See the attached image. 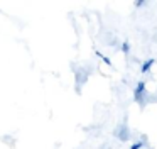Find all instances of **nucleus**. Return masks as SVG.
<instances>
[{"instance_id":"2","label":"nucleus","mask_w":157,"mask_h":149,"mask_svg":"<svg viewBox=\"0 0 157 149\" xmlns=\"http://www.w3.org/2000/svg\"><path fill=\"white\" fill-rule=\"evenodd\" d=\"M113 135L118 137L122 142H125V141H128V139H130L132 132H130V129H128V125H127V124H122V125H118V127L113 131Z\"/></svg>"},{"instance_id":"6","label":"nucleus","mask_w":157,"mask_h":149,"mask_svg":"<svg viewBox=\"0 0 157 149\" xmlns=\"http://www.w3.org/2000/svg\"><path fill=\"white\" fill-rule=\"evenodd\" d=\"M142 147H145V144H144V142H140V141L133 142V144L130 146V149H142Z\"/></svg>"},{"instance_id":"7","label":"nucleus","mask_w":157,"mask_h":149,"mask_svg":"<svg viewBox=\"0 0 157 149\" xmlns=\"http://www.w3.org/2000/svg\"><path fill=\"white\" fill-rule=\"evenodd\" d=\"M144 5H147L145 0H137V2H135V7H137V9H140V7H144Z\"/></svg>"},{"instance_id":"3","label":"nucleus","mask_w":157,"mask_h":149,"mask_svg":"<svg viewBox=\"0 0 157 149\" xmlns=\"http://www.w3.org/2000/svg\"><path fill=\"white\" fill-rule=\"evenodd\" d=\"M154 63H155V59H154V58H147V59L140 64V73H144V74L150 73V68L154 66Z\"/></svg>"},{"instance_id":"4","label":"nucleus","mask_w":157,"mask_h":149,"mask_svg":"<svg viewBox=\"0 0 157 149\" xmlns=\"http://www.w3.org/2000/svg\"><path fill=\"white\" fill-rule=\"evenodd\" d=\"M120 49H122L123 54H128L130 53V42H128V41H123L122 46H120Z\"/></svg>"},{"instance_id":"5","label":"nucleus","mask_w":157,"mask_h":149,"mask_svg":"<svg viewBox=\"0 0 157 149\" xmlns=\"http://www.w3.org/2000/svg\"><path fill=\"white\" fill-rule=\"evenodd\" d=\"M96 56H98V58H101V61H105V63L108 64V66H112V61H110V58H106L103 53H100V51H96Z\"/></svg>"},{"instance_id":"1","label":"nucleus","mask_w":157,"mask_h":149,"mask_svg":"<svg viewBox=\"0 0 157 149\" xmlns=\"http://www.w3.org/2000/svg\"><path fill=\"white\" fill-rule=\"evenodd\" d=\"M147 97H149V91L145 90V81L144 80L137 81L135 88H133V102H137V103L140 105V108H144L147 105L145 103Z\"/></svg>"}]
</instances>
